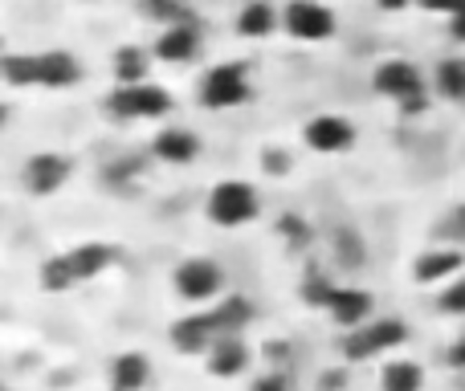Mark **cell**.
<instances>
[{"label":"cell","mask_w":465,"mask_h":391,"mask_svg":"<svg viewBox=\"0 0 465 391\" xmlns=\"http://www.w3.org/2000/svg\"><path fill=\"white\" fill-rule=\"evenodd\" d=\"M0 78L8 86H41V90H70L82 82V62L65 49H45V54H5Z\"/></svg>","instance_id":"1"},{"label":"cell","mask_w":465,"mask_h":391,"mask_svg":"<svg viewBox=\"0 0 465 391\" xmlns=\"http://www.w3.org/2000/svg\"><path fill=\"white\" fill-rule=\"evenodd\" d=\"M409 343V327L404 318H371L363 327L347 330L339 351H343L347 363H368V359H380V355H392L396 347Z\"/></svg>","instance_id":"2"},{"label":"cell","mask_w":465,"mask_h":391,"mask_svg":"<svg viewBox=\"0 0 465 391\" xmlns=\"http://www.w3.org/2000/svg\"><path fill=\"white\" fill-rule=\"evenodd\" d=\"M204 212H209V220L221 224V229H241V224L257 220L262 200H257V188L249 184V180H221V184H213Z\"/></svg>","instance_id":"3"},{"label":"cell","mask_w":465,"mask_h":391,"mask_svg":"<svg viewBox=\"0 0 465 391\" xmlns=\"http://www.w3.org/2000/svg\"><path fill=\"white\" fill-rule=\"evenodd\" d=\"M371 86H376L380 98L404 106V111H420V106H425V78H420V70L409 57H388V62H380Z\"/></svg>","instance_id":"4"},{"label":"cell","mask_w":465,"mask_h":391,"mask_svg":"<svg viewBox=\"0 0 465 391\" xmlns=\"http://www.w3.org/2000/svg\"><path fill=\"white\" fill-rule=\"evenodd\" d=\"M196 98H201L204 111H232V106H245L253 98V86H249V70L237 62L213 65L209 73L196 86Z\"/></svg>","instance_id":"5"},{"label":"cell","mask_w":465,"mask_h":391,"mask_svg":"<svg viewBox=\"0 0 465 391\" xmlns=\"http://www.w3.org/2000/svg\"><path fill=\"white\" fill-rule=\"evenodd\" d=\"M106 111L123 122H152L172 111V94L152 82H135V86H114L106 98Z\"/></svg>","instance_id":"6"},{"label":"cell","mask_w":465,"mask_h":391,"mask_svg":"<svg viewBox=\"0 0 465 391\" xmlns=\"http://www.w3.org/2000/svg\"><path fill=\"white\" fill-rule=\"evenodd\" d=\"M172 286H176L180 302H188V306H213L221 298V289H225V273H221V265L209 261V257H188V261L176 265V273H172Z\"/></svg>","instance_id":"7"},{"label":"cell","mask_w":465,"mask_h":391,"mask_svg":"<svg viewBox=\"0 0 465 391\" xmlns=\"http://www.w3.org/2000/svg\"><path fill=\"white\" fill-rule=\"evenodd\" d=\"M282 29L294 41H306V45H319V41H331L339 29L335 13H331L322 0H290L282 8Z\"/></svg>","instance_id":"8"},{"label":"cell","mask_w":465,"mask_h":391,"mask_svg":"<svg viewBox=\"0 0 465 391\" xmlns=\"http://www.w3.org/2000/svg\"><path fill=\"white\" fill-rule=\"evenodd\" d=\"M355 139H360V131H355V122L343 119V114H314V119L302 127V143L319 155L351 152Z\"/></svg>","instance_id":"9"},{"label":"cell","mask_w":465,"mask_h":391,"mask_svg":"<svg viewBox=\"0 0 465 391\" xmlns=\"http://www.w3.org/2000/svg\"><path fill=\"white\" fill-rule=\"evenodd\" d=\"M217 338H221V330H217V322H213V310L184 314V318H176L168 330V343L176 347L180 355H188V359H204Z\"/></svg>","instance_id":"10"},{"label":"cell","mask_w":465,"mask_h":391,"mask_svg":"<svg viewBox=\"0 0 465 391\" xmlns=\"http://www.w3.org/2000/svg\"><path fill=\"white\" fill-rule=\"evenodd\" d=\"M70 160L57 152H41V155H29L25 160V171H21V184L29 196H54L57 188L70 180Z\"/></svg>","instance_id":"11"},{"label":"cell","mask_w":465,"mask_h":391,"mask_svg":"<svg viewBox=\"0 0 465 391\" xmlns=\"http://www.w3.org/2000/svg\"><path fill=\"white\" fill-rule=\"evenodd\" d=\"M152 54L160 57V62H168V65L193 62V57L201 54V29H196V21L168 24V29H160V33H155Z\"/></svg>","instance_id":"12"},{"label":"cell","mask_w":465,"mask_h":391,"mask_svg":"<svg viewBox=\"0 0 465 391\" xmlns=\"http://www.w3.org/2000/svg\"><path fill=\"white\" fill-rule=\"evenodd\" d=\"M327 318L343 330H355V327H363V322L376 318V302H371L368 289L339 286L335 298H331V306H327Z\"/></svg>","instance_id":"13"},{"label":"cell","mask_w":465,"mask_h":391,"mask_svg":"<svg viewBox=\"0 0 465 391\" xmlns=\"http://www.w3.org/2000/svg\"><path fill=\"white\" fill-rule=\"evenodd\" d=\"M204 367H209L213 379H237L245 376L249 367V347L241 335H221L217 343H213V351L204 355Z\"/></svg>","instance_id":"14"},{"label":"cell","mask_w":465,"mask_h":391,"mask_svg":"<svg viewBox=\"0 0 465 391\" xmlns=\"http://www.w3.org/2000/svg\"><path fill=\"white\" fill-rule=\"evenodd\" d=\"M461 265H465L461 249H429V253L417 257L412 278H417L420 286H450V281L461 273Z\"/></svg>","instance_id":"15"},{"label":"cell","mask_w":465,"mask_h":391,"mask_svg":"<svg viewBox=\"0 0 465 391\" xmlns=\"http://www.w3.org/2000/svg\"><path fill=\"white\" fill-rule=\"evenodd\" d=\"M152 155L180 168V163H193L196 155H201V139H196L188 127H163L160 135L152 139Z\"/></svg>","instance_id":"16"},{"label":"cell","mask_w":465,"mask_h":391,"mask_svg":"<svg viewBox=\"0 0 465 391\" xmlns=\"http://www.w3.org/2000/svg\"><path fill=\"white\" fill-rule=\"evenodd\" d=\"M209 310H213V322H217L221 335H241L245 327H253V314H257L245 294H221Z\"/></svg>","instance_id":"17"},{"label":"cell","mask_w":465,"mask_h":391,"mask_svg":"<svg viewBox=\"0 0 465 391\" xmlns=\"http://www.w3.org/2000/svg\"><path fill=\"white\" fill-rule=\"evenodd\" d=\"M65 257H70V265H74V273H78V281H90V278H98V273L111 269L114 257H119V249H114V245H103V240H86V245H74Z\"/></svg>","instance_id":"18"},{"label":"cell","mask_w":465,"mask_h":391,"mask_svg":"<svg viewBox=\"0 0 465 391\" xmlns=\"http://www.w3.org/2000/svg\"><path fill=\"white\" fill-rule=\"evenodd\" d=\"M152 379V359L143 351H123L111 363V391H143Z\"/></svg>","instance_id":"19"},{"label":"cell","mask_w":465,"mask_h":391,"mask_svg":"<svg viewBox=\"0 0 465 391\" xmlns=\"http://www.w3.org/2000/svg\"><path fill=\"white\" fill-rule=\"evenodd\" d=\"M278 24H282V13L270 5V0H249V5L237 13V33L241 37H249V41L270 37Z\"/></svg>","instance_id":"20"},{"label":"cell","mask_w":465,"mask_h":391,"mask_svg":"<svg viewBox=\"0 0 465 391\" xmlns=\"http://www.w3.org/2000/svg\"><path fill=\"white\" fill-rule=\"evenodd\" d=\"M147 70H152V54H147L143 45H119L114 49V82H119V86L147 82Z\"/></svg>","instance_id":"21"},{"label":"cell","mask_w":465,"mask_h":391,"mask_svg":"<svg viewBox=\"0 0 465 391\" xmlns=\"http://www.w3.org/2000/svg\"><path fill=\"white\" fill-rule=\"evenodd\" d=\"M425 387V371L412 359H388L380 367V391H420Z\"/></svg>","instance_id":"22"},{"label":"cell","mask_w":465,"mask_h":391,"mask_svg":"<svg viewBox=\"0 0 465 391\" xmlns=\"http://www.w3.org/2000/svg\"><path fill=\"white\" fill-rule=\"evenodd\" d=\"M41 286L49 289V294H65L70 286H78V273H74V265H70V257L65 253H57V257H49V261H41Z\"/></svg>","instance_id":"23"},{"label":"cell","mask_w":465,"mask_h":391,"mask_svg":"<svg viewBox=\"0 0 465 391\" xmlns=\"http://www.w3.org/2000/svg\"><path fill=\"white\" fill-rule=\"evenodd\" d=\"M143 13L152 16L160 29H168V24H184L193 21V8H188V0H143Z\"/></svg>","instance_id":"24"},{"label":"cell","mask_w":465,"mask_h":391,"mask_svg":"<svg viewBox=\"0 0 465 391\" xmlns=\"http://www.w3.org/2000/svg\"><path fill=\"white\" fill-rule=\"evenodd\" d=\"M437 90H441V98L465 103V62L450 57V62L437 65Z\"/></svg>","instance_id":"25"},{"label":"cell","mask_w":465,"mask_h":391,"mask_svg":"<svg viewBox=\"0 0 465 391\" xmlns=\"http://www.w3.org/2000/svg\"><path fill=\"white\" fill-rule=\"evenodd\" d=\"M335 289H339V286L327 278V273H311V278L302 281V302L314 306V310H327L331 298H335Z\"/></svg>","instance_id":"26"},{"label":"cell","mask_w":465,"mask_h":391,"mask_svg":"<svg viewBox=\"0 0 465 391\" xmlns=\"http://www.w3.org/2000/svg\"><path fill=\"white\" fill-rule=\"evenodd\" d=\"M437 310L453 314V318H465V278H453L450 286L437 294Z\"/></svg>","instance_id":"27"},{"label":"cell","mask_w":465,"mask_h":391,"mask_svg":"<svg viewBox=\"0 0 465 391\" xmlns=\"http://www.w3.org/2000/svg\"><path fill=\"white\" fill-rule=\"evenodd\" d=\"M249 391H294V379H290V371L270 367L265 376L253 379V387H249Z\"/></svg>","instance_id":"28"},{"label":"cell","mask_w":465,"mask_h":391,"mask_svg":"<svg viewBox=\"0 0 465 391\" xmlns=\"http://www.w3.org/2000/svg\"><path fill=\"white\" fill-rule=\"evenodd\" d=\"M420 8H429V13H445V16H453L461 8V0H417Z\"/></svg>","instance_id":"29"},{"label":"cell","mask_w":465,"mask_h":391,"mask_svg":"<svg viewBox=\"0 0 465 391\" xmlns=\"http://www.w3.org/2000/svg\"><path fill=\"white\" fill-rule=\"evenodd\" d=\"M450 33H453V37H458V41H465V0H461V8H458V13L450 16Z\"/></svg>","instance_id":"30"},{"label":"cell","mask_w":465,"mask_h":391,"mask_svg":"<svg viewBox=\"0 0 465 391\" xmlns=\"http://www.w3.org/2000/svg\"><path fill=\"white\" fill-rule=\"evenodd\" d=\"M450 367H465V338L450 347Z\"/></svg>","instance_id":"31"},{"label":"cell","mask_w":465,"mask_h":391,"mask_svg":"<svg viewBox=\"0 0 465 391\" xmlns=\"http://www.w3.org/2000/svg\"><path fill=\"white\" fill-rule=\"evenodd\" d=\"M380 8H388V13H396V8H404V5H412V0H376Z\"/></svg>","instance_id":"32"}]
</instances>
